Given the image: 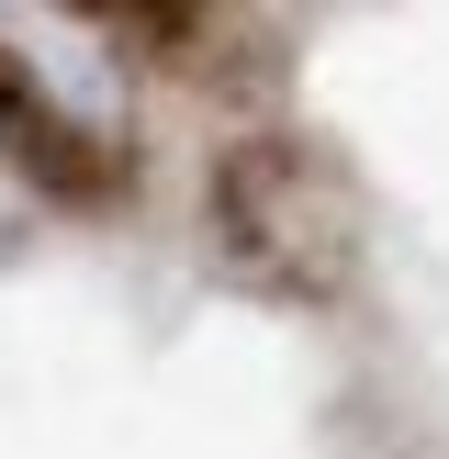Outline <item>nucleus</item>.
I'll use <instances>...</instances> for the list:
<instances>
[{
    "mask_svg": "<svg viewBox=\"0 0 449 459\" xmlns=\"http://www.w3.org/2000/svg\"><path fill=\"white\" fill-rule=\"evenodd\" d=\"M202 224H214V258L281 303H337L359 281V236H371L348 157L314 134H236L214 157Z\"/></svg>",
    "mask_w": 449,
    "mask_h": 459,
    "instance_id": "nucleus-1",
    "label": "nucleus"
},
{
    "mask_svg": "<svg viewBox=\"0 0 449 459\" xmlns=\"http://www.w3.org/2000/svg\"><path fill=\"white\" fill-rule=\"evenodd\" d=\"M0 169H22L45 202H112V191H124L112 124L67 112V90L45 79L34 56H12V45H0Z\"/></svg>",
    "mask_w": 449,
    "mask_h": 459,
    "instance_id": "nucleus-2",
    "label": "nucleus"
}]
</instances>
